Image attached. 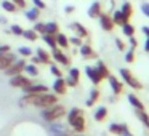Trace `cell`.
I'll list each match as a JSON object with an SVG mask.
<instances>
[{
    "mask_svg": "<svg viewBox=\"0 0 149 136\" xmlns=\"http://www.w3.org/2000/svg\"><path fill=\"white\" fill-rule=\"evenodd\" d=\"M59 103L58 101V94L55 93H39V94H24L23 98L19 99V106H34V107H39V109H43V107H48L53 106V104Z\"/></svg>",
    "mask_w": 149,
    "mask_h": 136,
    "instance_id": "cell-1",
    "label": "cell"
},
{
    "mask_svg": "<svg viewBox=\"0 0 149 136\" xmlns=\"http://www.w3.org/2000/svg\"><path fill=\"white\" fill-rule=\"evenodd\" d=\"M68 123L74 133H84L87 130V122H85V114L80 107H72L68 114Z\"/></svg>",
    "mask_w": 149,
    "mask_h": 136,
    "instance_id": "cell-2",
    "label": "cell"
},
{
    "mask_svg": "<svg viewBox=\"0 0 149 136\" xmlns=\"http://www.w3.org/2000/svg\"><path fill=\"white\" fill-rule=\"evenodd\" d=\"M66 114H68L66 107L63 106V104H59V103L40 109V117H42L45 122H48V123H50V122H56V120H61L63 117L66 115Z\"/></svg>",
    "mask_w": 149,
    "mask_h": 136,
    "instance_id": "cell-3",
    "label": "cell"
},
{
    "mask_svg": "<svg viewBox=\"0 0 149 136\" xmlns=\"http://www.w3.org/2000/svg\"><path fill=\"white\" fill-rule=\"evenodd\" d=\"M48 133L50 136H74V131L69 130L64 123H61L59 120L56 122H50L48 125Z\"/></svg>",
    "mask_w": 149,
    "mask_h": 136,
    "instance_id": "cell-4",
    "label": "cell"
},
{
    "mask_svg": "<svg viewBox=\"0 0 149 136\" xmlns=\"http://www.w3.org/2000/svg\"><path fill=\"white\" fill-rule=\"evenodd\" d=\"M120 75H122V78H123V82H125L128 87H132L133 90H141L143 88V85H141V82L138 80V78L133 75V72L130 71V69H127V67H122L120 69Z\"/></svg>",
    "mask_w": 149,
    "mask_h": 136,
    "instance_id": "cell-5",
    "label": "cell"
},
{
    "mask_svg": "<svg viewBox=\"0 0 149 136\" xmlns=\"http://www.w3.org/2000/svg\"><path fill=\"white\" fill-rule=\"evenodd\" d=\"M8 83H10V87H13V88H19V90H23V88L29 87V85L32 83V80H31V77H27V75L18 74V75L10 77Z\"/></svg>",
    "mask_w": 149,
    "mask_h": 136,
    "instance_id": "cell-6",
    "label": "cell"
},
{
    "mask_svg": "<svg viewBox=\"0 0 149 136\" xmlns=\"http://www.w3.org/2000/svg\"><path fill=\"white\" fill-rule=\"evenodd\" d=\"M24 66H26V58H18L10 67L5 69V75L7 77H13V75H18V74H23L24 71Z\"/></svg>",
    "mask_w": 149,
    "mask_h": 136,
    "instance_id": "cell-7",
    "label": "cell"
},
{
    "mask_svg": "<svg viewBox=\"0 0 149 136\" xmlns=\"http://www.w3.org/2000/svg\"><path fill=\"white\" fill-rule=\"evenodd\" d=\"M50 55H52V59H53V61L58 62V64H61V66H69V64H71V61H69V56L66 55V53L63 51L61 48H58V46H56V48H53Z\"/></svg>",
    "mask_w": 149,
    "mask_h": 136,
    "instance_id": "cell-8",
    "label": "cell"
},
{
    "mask_svg": "<svg viewBox=\"0 0 149 136\" xmlns=\"http://www.w3.org/2000/svg\"><path fill=\"white\" fill-rule=\"evenodd\" d=\"M52 90H53V93L58 94V96H63V94L68 93V85H66L64 77H56L55 82H53V85H52Z\"/></svg>",
    "mask_w": 149,
    "mask_h": 136,
    "instance_id": "cell-9",
    "label": "cell"
},
{
    "mask_svg": "<svg viewBox=\"0 0 149 136\" xmlns=\"http://www.w3.org/2000/svg\"><path fill=\"white\" fill-rule=\"evenodd\" d=\"M16 59H18V53L8 51V53H5V55H2L0 56V71H5L7 67H10Z\"/></svg>",
    "mask_w": 149,
    "mask_h": 136,
    "instance_id": "cell-10",
    "label": "cell"
},
{
    "mask_svg": "<svg viewBox=\"0 0 149 136\" xmlns=\"http://www.w3.org/2000/svg\"><path fill=\"white\" fill-rule=\"evenodd\" d=\"M47 91H50V88L43 83H31L29 87L23 88L24 94H39V93H47Z\"/></svg>",
    "mask_w": 149,
    "mask_h": 136,
    "instance_id": "cell-11",
    "label": "cell"
},
{
    "mask_svg": "<svg viewBox=\"0 0 149 136\" xmlns=\"http://www.w3.org/2000/svg\"><path fill=\"white\" fill-rule=\"evenodd\" d=\"M85 74H87V77L91 80V83H93V85H100L101 82L104 80V78L101 77L100 72L95 69V66H87V67H85Z\"/></svg>",
    "mask_w": 149,
    "mask_h": 136,
    "instance_id": "cell-12",
    "label": "cell"
},
{
    "mask_svg": "<svg viewBox=\"0 0 149 136\" xmlns=\"http://www.w3.org/2000/svg\"><path fill=\"white\" fill-rule=\"evenodd\" d=\"M98 18H100V26L103 27L106 32H111V31L114 29V26H116V24H114L112 18H111L107 13H101Z\"/></svg>",
    "mask_w": 149,
    "mask_h": 136,
    "instance_id": "cell-13",
    "label": "cell"
},
{
    "mask_svg": "<svg viewBox=\"0 0 149 136\" xmlns=\"http://www.w3.org/2000/svg\"><path fill=\"white\" fill-rule=\"evenodd\" d=\"M69 29L74 31L75 35L80 37V39H87V37H88V31H87V27H85L84 24H80V23H71V24H69Z\"/></svg>",
    "mask_w": 149,
    "mask_h": 136,
    "instance_id": "cell-14",
    "label": "cell"
},
{
    "mask_svg": "<svg viewBox=\"0 0 149 136\" xmlns=\"http://www.w3.org/2000/svg\"><path fill=\"white\" fill-rule=\"evenodd\" d=\"M79 48H80V56L84 59H95L96 58V53H95V50L90 46V43H82Z\"/></svg>",
    "mask_w": 149,
    "mask_h": 136,
    "instance_id": "cell-15",
    "label": "cell"
},
{
    "mask_svg": "<svg viewBox=\"0 0 149 136\" xmlns=\"http://www.w3.org/2000/svg\"><path fill=\"white\" fill-rule=\"evenodd\" d=\"M107 80H109L111 90H112L114 94H122V91H123V83L119 80V78H116L114 75H109V77H107Z\"/></svg>",
    "mask_w": 149,
    "mask_h": 136,
    "instance_id": "cell-16",
    "label": "cell"
},
{
    "mask_svg": "<svg viewBox=\"0 0 149 136\" xmlns=\"http://www.w3.org/2000/svg\"><path fill=\"white\" fill-rule=\"evenodd\" d=\"M36 56L40 59L42 64H50V62H52V55H50L45 48H42V46H39V48L36 50Z\"/></svg>",
    "mask_w": 149,
    "mask_h": 136,
    "instance_id": "cell-17",
    "label": "cell"
},
{
    "mask_svg": "<svg viewBox=\"0 0 149 136\" xmlns=\"http://www.w3.org/2000/svg\"><path fill=\"white\" fill-rule=\"evenodd\" d=\"M88 16L90 18H98L101 13H103V8H101V3L100 2H93V3L90 5V8H88Z\"/></svg>",
    "mask_w": 149,
    "mask_h": 136,
    "instance_id": "cell-18",
    "label": "cell"
},
{
    "mask_svg": "<svg viewBox=\"0 0 149 136\" xmlns=\"http://www.w3.org/2000/svg\"><path fill=\"white\" fill-rule=\"evenodd\" d=\"M55 39H56V45H58V48L66 50L69 46V39H68V35H64L63 32H58L55 35Z\"/></svg>",
    "mask_w": 149,
    "mask_h": 136,
    "instance_id": "cell-19",
    "label": "cell"
},
{
    "mask_svg": "<svg viewBox=\"0 0 149 136\" xmlns=\"http://www.w3.org/2000/svg\"><path fill=\"white\" fill-rule=\"evenodd\" d=\"M111 18H112V21H114V24H116V26H123L125 23H130V21L122 15V11H120V10H116Z\"/></svg>",
    "mask_w": 149,
    "mask_h": 136,
    "instance_id": "cell-20",
    "label": "cell"
},
{
    "mask_svg": "<svg viewBox=\"0 0 149 136\" xmlns=\"http://www.w3.org/2000/svg\"><path fill=\"white\" fill-rule=\"evenodd\" d=\"M40 11H42V10H39L37 7H34V5H32V8H29V10L26 11V19H27V21H32V23L39 21Z\"/></svg>",
    "mask_w": 149,
    "mask_h": 136,
    "instance_id": "cell-21",
    "label": "cell"
},
{
    "mask_svg": "<svg viewBox=\"0 0 149 136\" xmlns=\"http://www.w3.org/2000/svg\"><path fill=\"white\" fill-rule=\"evenodd\" d=\"M23 72H26V75L27 77H39V67H37V64H32V62H29L27 64L26 62V66H24V71Z\"/></svg>",
    "mask_w": 149,
    "mask_h": 136,
    "instance_id": "cell-22",
    "label": "cell"
},
{
    "mask_svg": "<svg viewBox=\"0 0 149 136\" xmlns=\"http://www.w3.org/2000/svg\"><path fill=\"white\" fill-rule=\"evenodd\" d=\"M59 32V24L56 21H48L45 23V34H50V35H56Z\"/></svg>",
    "mask_w": 149,
    "mask_h": 136,
    "instance_id": "cell-23",
    "label": "cell"
},
{
    "mask_svg": "<svg viewBox=\"0 0 149 136\" xmlns=\"http://www.w3.org/2000/svg\"><path fill=\"white\" fill-rule=\"evenodd\" d=\"M95 69L100 72L103 78H107V77L111 75V72H109V69H107V66L104 64L103 61H96V64H95Z\"/></svg>",
    "mask_w": 149,
    "mask_h": 136,
    "instance_id": "cell-24",
    "label": "cell"
},
{
    "mask_svg": "<svg viewBox=\"0 0 149 136\" xmlns=\"http://www.w3.org/2000/svg\"><path fill=\"white\" fill-rule=\"evenodd\" d=\"M100 99V90L98 88H93V90L90 91V98L87 99V103H85V106L87 107H91V106H95V103Z\"/></svg>",
    "mask_w": 149,
    "mask_h": 136,
    "instance_id": "cell-25",
    "label": "cell"
},
{
    "mask_svg": "<svg viewBox=\"0 0 149 136\" xmlns=\"http://www.w3.org/2000/svg\"><path fill=\"white\" fill-rule=\"evenodd\" d=\"M106 117H107V107L100 106L96 110H95V120H96V122H104Z\"/></svg>",
    "mask_w": 149,
    "mask_h": 136,
    "instance_id": "cell-26",
    "label": "cell"
},
{
    "mask_svg": "<svg viewBox=\"0 0 149 136\" xmlns=\"http://www.w3.org/2000/svg\"><path fill=\"white\" fill-rule=\"evenodd\" d=\"M120 11H122V15L130 21V18L133 16V5L130 3V2H123V3H122V8H120Z\"/></svg>",
    "mask_w": 149,
    "mask_h": 136,
    "instance_id": "cell-27",
    "label": "cell"
},
{
    "mask_svg": "<svg viewBox=\"0 0 149 136\" xmlns=\"http://www.w3.org/2000/svg\"><path fill=\"white\" fill-rule=\"evenodd\" d=\"M0 7H2L3 11H7V13H15V11L18 10V7L11 2V0H3V2L0 3Z\"/></svg>",
    "mask_w": 149,
    "mask_h": 136,
    "instance_id": "cell-28",
    "label": "cell"
},
{
    "mask_svg": "<svg viewBox=\"0 0 149 136\" xmlns=\"http://www.w3.org/2000/svg\"><path fill=\"white\" fill-rule=\"evenodd\" d=\"M128 101H130V104H132V106L135 107L136 110H143V109H144V104H143L141 101H139L133 93H130V94H128Z\"/></svg>",
    "mask_w": 149,
    "mask_h": 136,
    "instance_id": "cell-29",
    "label": "cell"
},
{
    "mask_svg": "<svg viewBox=\"0 0 149 136\" xmlns=\"http://www.w3.org/2000/svg\"><path fill=\"white\" fill-rule=\"evenodd\" d=\"M23 37L26 40H29V42H36V40L39 39V34H37L34 29H24L23 31Z\"/></svg>",
    "mask_w": 149,
    "mask_h": 136,
    "instance_id": "cell-30",
    "label": "cell"
},
{
    "mask_svg": "<svg viewBox=\"0 0 149 136\" xmlns=\"http://www.w3.org/2000/svg\"><path fill=\"white\" fill-rule=\"evenodd\" d=\"M42 40L45 42V45H48L50 48H56V39H55V35H50V34H42Z\"/></svg>",
    "mask_w": 149,
    "mask_h": 136,
    "instance_id": "cell-31",
    "label": "cell"
},
{
    "mask_svg": "<svg viewBox=\"0 0 149 136\" xmlns=\"http://www.w3.org/2000/svg\"><path fill=\"white\" fill-rule=\"evenodd\" d=\"M18 55H21V58H31L32 56V48H29V46H19L18 48Z\"/></svg>",
    "mask_w": 149,
    "mask_h": 136,
    "instance_id": "cell-32",
    "label": "cell"
},
{
    "mask_svg": "<svg viewBox=\"0 0 149 136\" xmlns=\"http://www.w3.org/2000/svg\"><path fill=\"white\" fill-rule=\"evenodd\" d=\"M122 32L125 34L127 37H132V35H135V27H133L130 23H125L122 26Z\"/></svg>",
    "mask_w": 149,
    "mask_h": 136,
    "instance_id": "cell-33",
    "label": "cell"
},
{
    "mask_svg": "<svg viewBox=\"0 0 149 136\" xmlns=\"http://www.w3.org/2000/svg\"><path fill=\"white\" fill-rule=\"evenodd\" d=\"M136 114H138V119L141 120V122H143V123H144V125L149 128V114L146 112L144 109H143V110H138Z\"/></svg>",
    "mask_w": 149,
    "mask_h": 136,
    "instance_id": "cell-34",
    "label": "cell"
},
{
    "mask_svg": "<svg viewBox=\"0 0 149 136\" xmlns=\"http://www.w3.org/2000/svg\"><path fill=\"white\" fill-rule=\"evenodd\" d=\"M34 31H36L37 34H45V23H40V21H36L34 23Z\"/></svg>",
    "mask_w": 149,
    "mask_h": 136,
    "instance_id": "cell-35",
    "label": "cell"
},
{
    "mask_svg": "<svg viewBox=\"0 0 149 136\" xmlns=\"http://www.w3.org/2000/svg\"><path fill=\"white\" fill-rule=\"evenodd\" d=\"M50 72H52L55 77H63V71L58 67V64H50Z\"/></svg>",
    "mask_w": 149,
    "mask_h": 136,
    "instance_id": "cell-36",
    "label": "cell"
},
{
    "mask_svg": "<svg viewBox=\"0 0 149 136\" xmlns=\"http://www.w3.org/2000/svg\"><path fill=\"white\" fill-rule=\"evenodd\" d=\"M10 31H11V34H13V35H23V27L19 26V24H13V26L10 27Z\"/></svg>",
    "mask_w": 149,
    "mask_h": 136,
    "instance_id": "cell-37",
    "label": "cell"
},
{
    "mask_svg": "<svg viewBox=\"0 0 149 136\" xmlns=\"http://www.w3.org/2000/svg\"><path fill=\"white\" fill-rule=\"evenodd\" d=\"M69 77L79 80V78H80V71H79L77 67H69Z\"/></svg>",
    "mask_w": 149,
    "mask_h": 136,
    "instance_id": "cell-38",
    "label": "cell"
},
{
    "mask_svg": "<svg viewBox=\"0 0 149 136\" xmlns=\"http://www.w3.org/2000/svg\"><path fill=\"white\" fill-rule=\"evenodd\" d=\"M69 43H71V45H74V46H80L82 43H84V40H82L80 37L74 35V37H71V39H69Z\"/></svg>",
    "mask_w": 149,
    "mask_h": 136,
    "instance_id": "cell-39",
    "label": "cell"
},
{
    "mask_svg": "<svg viewBox=\"0 0 149 136\" xmlns=\"http://www.w3.org/2000/svg\"><path fill=\"white\" fill-rule=\"evenodd\" d=\"M64 80H66V85H68V87H71V88H74V87H77V85H79V80H75V78L69 77V75L64 78Z\"/></svg>",
    "mask_w": 149,
    "mask_h": 136,
    "instance_id": "cell-40",
    "label": "cell"
},
{
    "mask_svg": "<svg viewBox=\"0 0 149 136\" xmlns=\"http://www.w3.org/2000/svg\"><path fill=\"white\" fill-rule=\"evenodd\" d=\"M125 61H127V62H133V61H135V51H133V48H130L128 51H127Z\"/></svg>",
    "mask_w": 149,
    "mask_h": 136,
    "instance_id": "cell-41",
    "label": "cell"
},
{
    "mask_svg": "<svg viewBox=\"0 0 149 136\" xmlns=\"http://www.w3.org/2000/svg\"><path fill=\"white\" fill-rule=\"evenodd\" d=\"M32 5H34V7H37L39 10H45V8H47V5H45L43 0H32Z\"/></svg>",
    "mask_w": 149,
    "mask_h": 136,
    "instance_id": "cell-42",
    "label": "cell"
},
{
    "mask_svg": "<svg viewBox=\"0 0 149 136\" xmlns=\"http://www.w3.org/2000/svg\"><path fill=\"white\" fill-rule=\"evenodd\" d=\"M11 2H13V3L16 5L18 8H21V10L27 7V2H26V0H11Z\"/></svg>",
    "mask_w": 149,
    "mask_h": 136,
    "instance_id": "cell-43",
    "label": "cell"
},
{
    "mask_svg": "<svg viewBox=\"0 0 149 136\" xmlns=\"http://www.w3.org/2000/svg\"><path fill=\"white\" fill-rule=\"evenodd\" d=\"M8 51H11L10 45H0V56L5 55V53H8Z\"/></svg>",
    "mask_w": 149,
    "mask_h": 136,
    "instance_id": "cell-44",
    "label": "cell"
},
{
    "mask_svg": "<svg viewBox=\"0 0 149 136\" xmlns=\"http://www.w3.org/2000/svg\"><path fill=\"white\" fill-rule=\"evenodd\" d=\"M116 45H117V48H119L120 51H125V43H123L120 39H116Z\"/></svg>",
    "mask_w": 149,
    "mask_h": 136,
    "instance_id": "cell-45",
    "label": "cell"
},
{
    "mask_svg": "<svg viewBox=\"0 0 149 136\" xmlns=\"http://www.w3.org/2000/svg\"><path fill=\"white\" fill-rule=\"evenodd\" d=\"M141 11L144 13V16L149 18V3H143L141 5Z\"/></svg>",
    "mask_w": 149,
    "mask_h": 136,
    "instance_id": "cell-46",
    "label": "cell"
},
{
    "mask_svg": "<svg viewBox=\"0 0 149 136\" xmlns=\"http://www.w3.org/2000/svg\"><path fill=\"white\" fill-rule=\"evenodd\" d=\"M128 39H130V46H132V48H133V50H135V48H136V45H138V40H136V39H135V35H132V37H128Z\"/></svg>",
    "mask_w": 149,
    "mask_h": 136,
    "instance_id": "cell-47",
    "label": "cell"
},
{
    "mask_svg": "<svg viewBox=\"0 0 149 136\" xmlns=\"http://www.w3.org/2000/svg\"><path fill=\"white\" fill-rule=\"evenodd\" d=\"M74 10H75V8L72 7V5H68V7H64V13H66V15H71V13H74Z\"/></svg>",
    "mask_w": 149,
    "mask_h": 136,
    "instance_id": "cell-48",
    "label": "cell"
},
{
    "mask_svg": "<svg viewBox=\"0 0 149 136\" xmlns=\"http://www.w3.org/2000/svg\"><path fill=\"white\" fill-rule=\"evenodd\" d=\"M31 59H32V61H31V62H32V64H42V62H40V59L37 58L36 55H32V56H31Z\"/></svg>",
    "mask_w": 149,
    "mask_h": 136,
    "instance_id": "cell-49",
    "label": "cell"
},
{
    "mask_svg": "<svg viewBox=\"0 0 149 136\" xmlns=\"http://www.w3.org/2000/svg\"><path fill=\"white\" fill-rule=\"evenodd\" d=\"M7 23H8L7 16H3V15H0V24H7Z\"/></svg>",
    "mask_w": 149,
    "mask_h": 136,
    "instance_id": "cell-50",
    "label": "cell"
},
{
    "mask_svg": "<svg viewBox=\"0 0 149 136\" xmlns=\"http://www.w3.org/2000/svg\"><path fill=\"white\" fill-rule=\"evenodd\" d=\"M144 50L146 51H149V37L146 39V43H144Z\"/></svg>",
    "mask_w": 149,
    "mask_h": 136,
    "instance_id": "cell-51",
    "label": "cell"
},
{
    "mask_svg": "<svg viewBox=\"0 0 149 136\" xmlns=\"http://www.w3.org/2000/svg\"><path fill=\"white\" fill-rule=\"evenodd\" d=\"M143 32L146 34V35L149 37V26H146V27H143Z\"/></svg>",
    "mask_w": 149,
    "mask_h": 136,
    "instance_id": "cell-52",
    "label": "cell"
}]
</instances>
